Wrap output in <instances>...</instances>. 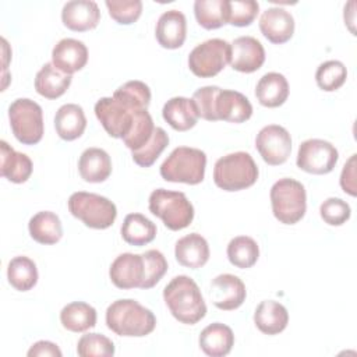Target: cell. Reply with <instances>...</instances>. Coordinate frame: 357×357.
<instances>
[{
	"label": "cell",
	"instance_id": "14",
	"mask_svg": "<svg viewBox=\"0 0 357 357\" xmlns=\"http://www.w3.org/2000/svg\"><path fill=\"white\" fill-rule=\"evenodd\" d=\"M230 66L240 73H254L265 61V49L254 36H238L230 43Z\"/></svg>",
	"mask_w": 357,
	"mask_h": 357
},
{
	"label": "cell",
	"instance_id": "27",
	"mask_svg": "<svg viewBox=\"0 0 357 357\" xmlns=\"http://www.w3.org/2000/svg\"><path fill=\"white\" fill-rule=\"evenodd\" d=\"M257 328L265 335H278L289 324V312L283 304L275 300L261 301L254 312Z\"/></svg>",
	"mask_w": 357,
	"mask_h": 357
},
{
	"label": "cell",
	"instance_id": "40",
	"mask_svg": "<svg viewBox=\"0 0 357 357\" xmlns=\"http://www.w3.org/2000/svg\"><path fill=\"white\" fill-rule=\"evenodd\" d=\"M259 4L255 0H226V24L248 26L258 15Z\"/></svg>",
	"mask_w": 357,
	"mask_h": 357
},
{
	"label": "cell",
	"instance_id": "15",
	"mask_svg": "<svg viewBox=\"0 0 357 357\" xmlns=\"http://www.w3.org/2000/svg\"><path fill=\"white\" fill-rule=\"evenodd\" d=\"M112 283L119 289L139 287L144 280V258L141 254L124 252L116 257L109 269Z\"/></svg>",
	"mask_w": 357,
	"mask_h": 357
},
{
	"label": "cell",
	"instance_id": "35",
	"mask_svg": "<svg viewBox=\"0 0 357 357\" xmlns=\"http://www.w3.org/2000/svg\"><path fill=\"white\" fill-rule=\"evenodd\" d=\"M113 98L130 110L148 109L151 103V89L145 82L134 79L119 86Z\"/></svg>",
	"mask_w": 357,
	"mask_h": 357
},
{
	"label": "cell",
	"instance_id": "5",
	"mask_svg": "<svg viewBox=\"0 0 357 357\" xmlns=\"http://www.w3.org/2000/svg\"><path fill=\"white\" fill-rule=\"evenodd\" d=\"M149 211L173 231L185 229L194 219V206L181 191L153 190L149 195Z\"/></svg>",
	"mask_w": 357,
	"mask_h": 357
},
{
	"label": "cell",
	"instance_id": "17",
	"mask_svg": "<svg viewBox=\"0 0 357 357\" xmlns=\"http://www.w3.org/2000/svg\"><path fill=\"white\" fill-rule=\"evenodd\" d=\"M259 29L269 42L282 45L290 40L294 33V18L284 8L271 7L261 14Z\"/></svg>",
	"mask_w": 357,
	"mask_h": 357
},
{
	"label": "cell",
	"instance_id": "34",
	"mask_svg": "<svg viewBox=\"0 0 357 357\" xmlns=\"http://www.w3.org/2000/svg\"><path fill=\"white\" fill-rule=\"evenodd\" d=\"M258 257L259 247L252 237L237 236L227 244V258L236 268H251L258 261Z\"/></svg>",
	"mask_w": 357,
	"mask_h": 357
},
{
	"label": "cell",
	"instance_id": "19",
	"mask_svg": "<svg viewBox=\"0 0 357 357\" xmlns=\"http://www.w3.org/2000/svg\"><path fill=\"white\" fill-rule=\"evenodd\" d=\"M187 35L185 15L178 10L165 11L155 29V36L159 45L165 49H178L183 46Z\"/></svg>",
	"mask_w": 357,
	"mask_h": 357
},
{
	"label": "cell",
	"instance_id": "44",
	"mask_svg": "<svg viewBox=\"0 0 357 357\" xmlns=\"http://www.w3.org/2000/svg\"><path fill=\"white\" fill-rule=\"evenodd\" d=\"M319 215L329 226H342L350 219V205L342 198L331 197L325 199L319 206Z\"/></svg>",
	"mask_w": 357,
	"mask_h": 357
},
{
	"label": "cell",
	"instance_id": "20",
	"mask_svg": "<svg viewBox=\"0 0 357 357\" xmlns=\"http://www.w3.org/2000/svg\"><path fill=\"white\" fill-rule=\"evenodd\" d=\"M215 110L218 120L244 123L252 114V105L241 92L233 89H220L216 98Z\"/></svg>",
	"mask_w": 357,
	"mask_h": 357
},
{
	"label": "cell",
	"instance_id": "18",
	"mask_svg": "<svg viewBox=\"0 0 357 357\" xmlns=\"http://www.w3.org/2000/svg\"><path fill=\"white\" fill-rule=\"evenodd\" d=\"M88 61V49L84 42L73 38H64L57 42L52 50V63L64 74H74L85 67Z\"/></svg>",
	"mask_w": 357,
	"mask_h": 357
},
{
	"label": "cell",
	"instance_id": "6",
	"mask_svg": "<svg viewBox=\"0 0 357 357\" xmlns=\"http://www.w3.org/2000/svg\"><path fill=\"white\" fill-rule=\"evenodd\" d=\"M271 205L273 216L283 225H294L307 211V194L304 185L294 178H280L271 188Z\"/></svg>",
	"mask_w": 357,
	"mask_h": 357
},
{
	"label": "cell",
	"instance_id": "12",
	"mask_svg": "<svg viewBox=\"0 0 357 357\" xmlns=\"http://www.w3.org/2000/svg\"><path fill=\"white\" fill-rule=\"evenodd\" d=\"M137 110H130L112 98H100L95 103V114L106 132L113 138H124L134 121V114Z\"/></svg>",
	"mask_w": 357,
	"mask_h": 357
},
{
	"label": "cell",
	"instance_id": "37",
	"mask_svg": "<svg viewBox=\"0 0 357 357\" xmlns=\"http://www.w3.org/2000/svg\"><path fill=\"white\" fill-rule=\"evenodd\" d=\"M153 130H155V124L148 109L137 110L134 114L132 127L130 132L123 138V142L128 149H131V152L137 151L151 139Z\"/></svg>",
	"mask_w": 357,
	"mask_h": 357
},
{
	"label": "cell",
	"instance_id": "13",
	"mask_svg": "<svg viewBox=\"0 0 357 357\" xmlns=\"http://www.w3.org/2000/svg\"><path fill=\"white\" fill-rule=\"evenodd\" d=\"M247 297L245 284L243 280L231 273L218 275L211 283V298L215 307L223 311L238 308Z\"/></svg>",
	"mask_w": 357,
	"mask_h": 357
},
{
	"label": "cell",
	"instance_id": "30",
	"mask_svg": "<svg viewBox=\"0 0 357 357\" xmlns=\"http://www.w3.org/2000/svg\"><path fill=\"white\" fill-rule=\"evenodd\" d=\"M31 237L39 244H56L63 237V226L60 218L50 211L35 213L28 223Z\"/></svg>",
	"mask_w": 357,
	"mask_h": 357
},
{
	"label": "cell",
	"instance_id": "16",
	"mask_svg": "<svg viewBox=\"0 0 357 357\" xmlns=\"http://www.w3.org/2000/svg\"><path fill=\"white\" fill-rule=\"evenodd\" d=\"M100 11L92 0H71L63 6L61 21L75 32H85L98 26Z\"/></svg>",
	"mask_w": 357,
	"mask_h": 357
},
{
	"label": "cell",
	"instance_id": "38",
	"mask_svg": "<svg viewBox=\"0 0 357 357\" xmlns=\"http://www.w3.org/2000/svg\"><path fill=\"white\" fill-rule=\"evenodd\" d=\"M169 145V135L162 127H155L151 139L139 149L132 151V160L141 167L152 166L165 148Z\"/></svg>",
	"mask_w": 357,
	"mask_h": 357
},
{
	"label": "cell",
	"instance_id": "24",
	"mask_svg": "<svg viewBox=\"0 0 357 357\" xmlns=\"http://www.w3.org/2000/svg\"><path fill=\"white\" fill-rule=\"evenodd\" d=\"M0 173L11 183H25L32 174V160L28 155L17 152L6 141H0Z\"/></svg>",
	"mask_w": 357,
	"mask_h": 357
},
{
	"label": "cell",
	"instance_id": "21",
	"mask_svg": "<svg viewBox=\"0 0 357 357\" xmlns=\"http://www.w3.org/2000/svg\"><path fill=\"white\" fill-rule=\"evenodd\" d=\"M174 255L177 262L185 268H202L209 259L208 241L198 233H190L177 240Z\"/></svg>",
	"mask_w": 357,
	"mask_h": 357
},
{
	"label": "cell",
	"instance_id": "42",
	"mask_svg": "<svg viewBox=\"0 0 357 357\" xmlns=\"http://www.w3.org/2000/svg\"><path fill=\"white\" fill-rule=\"evenodd\" d=\"M144 258V280L139 289H151L159 283L167 271V261L158 250H148L141 254Z\"/></svg>",
	"mask_w": 357,
	"mask_h": 357
},
{
	"label": "cell",
	"instance_id": "45",
	"mask_svg": "<svg viewBox=\"0 0 357 357\" xmlns=\"http://www.w3.org/2000/svg\"><path fill=\"white\" fill-rule=\"evenodd\" d=\"M222 88L216 85H208L198 88L192 95V102L195 103V107L198 110V114L201 119L208 121H218L216 117V98Z\"/></svg>",
	"mask_w": 357,
	"mask_h": 357
},
{
	"label": "cell",
	"instance_id": "7",
	"mask_svg": "<svg viewBox=\"0 0 357 357\" xmlns=\"http://www.w3.org/2000/svg\"><path fill=\"white\" fill-rule=\"evenodd\" d=\"M67 205L71 215L91 229H107L117 216L116 205L109 198L95 192L77 191L70 195Z\"/></svg>",
	"mask_w": 357,
	"mask_h": 357
},
{
	"label": "cell",
	"instance_id": "33",
	"mask_svg": "<svg viewBox=\"0 0 357 357\" xmlns=\"http://www.w3.org/2000/svg\"><path fill=\"white\" fill-rule=\"evenodd\" d=\"M7 279L18 291L31 290L38 283L36 264L25 255L13 258L7 266Z\"/></svg>",
	"mask_w": 357,
	"mask_h": 357
},
{
	"label": "cell",
	"instance_id": "23",
	"mask_svg": "<svg viewBox=\"0 0 357 357\" xmlns=\"http://www.w3.org/2000/svg\"><path fill=\"white\" fill-rule=\"evenodd\" d=\"M78 172L86 183H102L112 173V160L109 153L102 148L85 149L78 160Z\"/></svg>",
	"mask_w": 357,
	"mask_h": 357
},
{
	"label": "cell",
	"instance_id": "22",
	"mask_svg": "<svg viewBox=\"0 0 357 357\" xmlns=\"http://www.w3.org/2000/svg\"><path fill=\"white\" fill-rule=\"evenodd\" d=\"M162 116L176 131H187L192 128L199 119L192 99L184 96H174L169 99L162 109Z\"/></svg>",
	"mask_w": 357,
	"mask_h": 357
},
{
	"label": "cell",
	"instance_id": "41",
	"mask_svg": "<svg viewBox=\"0 0 357 357\" xmlns=\"http://www.w3.org/2000/svg\"><path fill=\"white\" fill-rule=\"evenodd\" d=\"M77 354L81 357H110L114 354V344L102 333H85L77 343Z\"/></svg>",
	"mask_w": 357,
	"mask_h": 357
},
{
	"label": "cell",
	"instance_id": "29",
	"mask_svg": "<svg viewBox=\"0 0 357 357\" xmlns=\"http://www.w3.org/2000/svg\"><path fill=\"white\" fill-rule=\"evenodd\" d=\"M71 85V75L64 74L53 66V63H46L36 73L35 89L46 99H57L68 89Z\"/></svg>",
	"mask_w": 357,
	"mask_h": 357
},
{
	"label": "cell",
	"instance_id": "43",
	"mask_svg": "<svg viewBox=\"0 0 357 357\" xmlns=\"http://www.w3.org/2000/svg\"><path fill=\"white\" fill-rule=\"evenodd\" d=\"M105 4L109 10V15L121 25L135 22L142 13L141 0H106Z\"/></svg>",
	"mask_w": 357,
	"mask_h": 357
},
{
	"label": "cell",
	"instance_id": "28",
	"mask_svg": "<svg viewBox=\"0 0 357 357\" xmlns=\"http://www.w3.org/2000/svg\"><path fill=\"white\" fill-rule=\"evenodd\" d=\"M258 102L265 107H279L289 96V82L280 73H266L255 88Z\"/></svg>",
	"mask_w": 357,
	"mask_h": 357
},
{
	"label": "cell",
	"instance_id": "26",
	"mask_svg": "<svg viewBox=\"0 0 357 357\" xmlns=\"http://www.w3.org/2000/svg\"><path fill=\"white\" fill-rule=\"evenodd\" d=\"M54 127L57 135L64 141L79 138L86 127L84 109L75 103H66L59 107L54 116Z\"/></svg>",
	"mask_w": 357,
	"mask_h": 357
},
{
	"label": "cell",
	"instance_id": "32",
	"mask_svg": "<svg viewBox=\"0 0 357 357\" xmlns=\"http://www.w3.org/2000/svg\"><path fill=\"white\" fill-rule=\"evenodd\" d=\"M156 236V225L142 213H128L121 225V237L131 245L149 244Z\"/></svg>",
	"mask_w": 357,
	"mask_h": 357
},
{
	"label": "cell",
	"instance_id": "9",
	"mask_svg": "<svg viewBox=\"0 0 357 357\" xmlns=\"http://www.w3.org/2000/svg\"><path fill=\"white\" fill-rule=\"evenodd\" d=\"M230 43L213 38L197 45L188 56V67L199 78H211L219 74L230 63Z\"/></svg>",
	"mask_w": 357,
	"mask_h": 357
},
{
	"label": "cell",
	"instance_id": "36",
	"mask_svg": "<svg viewBox=\"0 0 357 357\" xmlns=\"http://www.w3.org/2000/svg\"><path fill=\"white\" fill-rule=\"evenodd\" d=\"M194 14L202 28L218 29L226 24V0H197Z\"/></svg>",
	"mask_w": 357,
	"mask_h": 357
},
{
	"label": "cell",
	"instance_id": "25",
	"mask_svg": "<svg viewBox=\"0 0 357 357\" xmlns=\"http://www.w3.org/2000/svg\"><path fill=\"white\" fill-rule=\"evenodd\" d=\"M199 347L209 357H223L231 351L234 335L230 326L213 322L202 329L199 335Z\"/></svg>",
	"mask_w": 357,
	"mask_h": 357
},
{
	"label": "cell",
	"instance_id": "11",
	"mask_svg": "<svg viewBox=\"0 0 357 357\" xmlns=\"http://www.w3.org/2000/svg\"><path fill=\"white\" fill-rule=\"evenodd\" d=\"M255 148L265 163L278 166L284 163L290 156L291 137L284 127L269 124L257 134Z\"/></svg>",
	"mask_w": 357,
	"mask_h": 357
},
{
	"label": "cell",
	"instance_id": "8",
	"mask_svg": "<svg viewBox=\"0 0 357 357\" xmlns=\"http://www.w3.org/2000/svg\"><path fill=\"white\" fill-rule=\"evenodd\" d=\"M8 119L14 137L24 145H35L43 137L42 107L28 99L18 98L8 107Z\"/></svg>",
	"mask_w": 357,
	"mask_h": 357
},
{
	"label": "cell",
	"instance_id": "47",
	"mask_svg": "<svg viewBox=\"0 0 357 357\" xmlns=\"http://www.w3.org/2000/svg\"><path fill=\"white\" fill-rule=\"evenodd\" d=\"M28 356L29 357H36V356H39V357H43V356L61 357L63 353L56 343L49 342V340H39L31 346V349L28 350Z\"/></svg>",
	"mask_w": 357,
	"mask_h": 357
},
{
	"label": "cell",
	"instance_id": "1",
	"mask_svg": "<svg viewBox=\"0 0 357 357\" xmlns=\"http://www.w3.org/2000/svg\"><path fill=\"white\" fill-rule=\"evenodd\" d=\"M163 300L172 315L181 324L195 325L206 315V304L194 279L185 275L173 278L163 289Z\"/></svg>",
	"mask_w": 357,
	"mask_h": 357
},
{
	"label": "cell",
	"instance_id": "46",
	"mask_svg": "<svg viewBox=\"0 0 357 357\" xmlns=\"http://www.w3.org/2000/svg\"><path fill=\"white\" fill-rule=\"evenodd\" d=\"M340 187L344 192L354 197L357 194L356 184V155H351L349 160L344 163L340 173Z\"/></svg>",
	"mask_w": 357,
	"mask_h": 357
},
{
	"label": "cell",
	"instance_id": "39",
	"mask_svg": "<svg viewBox=\"0 0 357 357\" xmlns=\"http://www.w3.org/2000/svg\"><path fill=\"white\" fill-rule=\"evenodd\" d=\"M347 78L346 66L339 60H328L317 68L315 81L317 85L326 92H333L339 89Z\"/></svg>",
	"mask_w": 357,
	"mask_h": 357
},
{
	"label": "cell",
	"instance_id": "4",
	"mask_svg": "<svg viewBox=\"0 0 357 357\" xmlns=\"http://www.w3.org/2000/svg\"><path fill=\"white\" fill-rule=\"evenodd\" d=\"M206 155L198 148L177 146L160 166V176L166 181L199 184L205 177Z\"/></svg>",
	"mask_w": 357,
	"mask_h": 357
},
{
	"label": "cell",
	"instance_id": "2",
	"mask_svg": "<svg viewBox=\"0 0 357 357\" xmlns=\"http://www.w3.org/2000/svg\"><path fill=\"white\" fill-rule=\"evenodd\" d=\"M106 325L119 336L142 337L153 332L156 318L149 308H145L138 301L120 298L107 307Z\"/></svg>",
	"mask_w": 357,
	"mask_h": 357
},
{
	"label": "cell",
	"instance_id": "31",
	"mask_svg": "<svg viewBox=\"0 0 357 357\" xmlns=\"http://www.w3.org/2000/svg\"><path fill=\"white\" fill-rule=\"evenodd\" d=\"M60 322L70 332H85L96 325V310L84 301H73L60 311Z\"/></svg>",
	"mask_w": 357,
	"mask_h": 357
},
{
	"label": "cell",
	"instance_id": "10",
	"mask_svg": "<svg viewBox=\"0 0 357 357\" xmlns=\"http://www.w3.org/2000/svg\"><path fill=\"white\" fill-rule=\"evenodd\" d=\"M339 152L331 142L319 138L305 139L300 144L296 163L298 169L311 174H328L333 170Z\"/></svg>",
	"mask_w": 357,
	"mask_h": 357
},
{
	"label": "cell",
	"instance_id": "3",
	"mask_svg": "<svg viewBox=\"0 0 357 357\" xmlns=\"http://www.w3.org/2000/svg\"><path fill=\"white\" fill-rule=\"evenodd\" d=\"M258 166L248 152H233L219 158L213 167V181L225 191H240L255 184Z\"/></svg>",
	"mask_w": 357,
	"mask_h": 357
}]
</instances>
